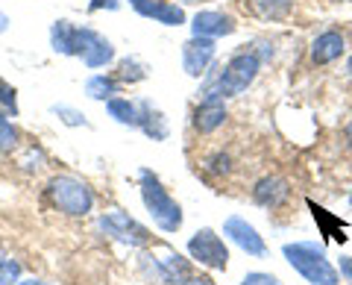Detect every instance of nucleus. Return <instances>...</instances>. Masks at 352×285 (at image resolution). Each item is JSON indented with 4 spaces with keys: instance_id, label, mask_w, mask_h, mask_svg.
I'll use <instances>...</instances> for the list:
<instances>
[{
    "instance_id": "1",
    "label": "nucleus",
    "mask_w": 352,
    "mask_h": 285,
    "mask_svg": "<svg viewBox=\"0 0 352 285\" xmlns=\"http://www.w3.org/2000/svg\"><path fill=\"white\" fill-rule=\"evenodd\" d=\"M282 256L288 265L311 285H340V273L326 256V247L317 241H291L282 247Z\"/></svg>"
},
{
    "instance_id": "2",
    "label": "nucleus",
    "mask_w": 352,
    "mask_h": 285,
    "mask_svg": "<svg viewBox=\"0 0 352 285\" xmlns=\"http://www.w3.org/2000/svg\"><path fill=\"white\" fill-rule=\"evenodd\" d=\"M138 189H141V203H144L147 215L153 218V224H156L162 233H179L182 229V206L173 200L170 191L162 185V180L156 177L153 171H138Z\"/></svg>"
},
{
    "instance_id": "3",
    "label": "nucleus",
    "mask_w": 352,
    "mask_h": 285,
    "mask_svg": "<svg viewBox=\"0 0 352 285\" xmlns=\"http://www.w3.org/2000/svg\"><path fill=\"white\" fill-rule=\"evenodd\" d=\"M47 197L53 203V209H59L68 218H85L94 209V194L91 189L80 180L71 177V173H59L47 182Z\"/></svg>"
},
{
    "instance_id": "4",
    "label": "nucleus",
    "mask_w": 352,
    "mask_h": 285,
    "mask_svg": "<svg viewBox=\"0 0 352 285\" xmlns=\"http://www.w3.org/2000/svg\"><path fill=\"white\" fill-rule=\"evenodd\" d=\"M97 229L103 235H109L118 244H126V247H144L150 244V233L147 226H141L135 218H129L124 209H109L97 218Z\"/></svg>"
},
{
    "instance_id": "5",
    "label": "nucleus",
    "mask_w": 352,
    "mask_h": 285,
    "mask_svg": "<svg viewBox=\"0 0 352 285\" xmlns=\"http://www.w3.org/2000/svg\"><path fill=\"white\" fill-rule=\"evenodd\" d=\"M74 56L82 59L85 68H106L115 62V45L106 36H100L91 27H76V39H74Z\"/></svg>"
},
{
    "instance_id": "6",
    "label": "nucleus",
    "mask_w": 352,
    "mask_h": 285,
    "mask_svg": "<svg viewBox=\"0 0 352 285\" xmlns=\"http://www.w3.org/2000/svg\"><path fill=\"white\" fill-rule=\"evenodd\" d=\"M188 256L194 262H200L208 271H226L229 268V247L226 241L220 238L214 229H197V233L188 238Z\"/></svg>"
},
{
    "instance_id": "7",
    "label": "nucleus",
    "mask_w": 352,
    "mask_h": 285,
    "mask_svg": "<svg viewBox=\"0 0 352 285\" xmlns=\"http://www.w3.org/2000/svg\"><path fill=\"white\" fill-rule=\"evenodd\" d=\"M144 268L153 273V279L164 282V285H182L191 277L188 259H182L179 253H173V250H164L162 256H156V253L144 256Z\"/></svg>"
},
{
    "instance_id": "8",
    "label": "nucleus",
    "mask_w": 352,
    "mask_h": 285,
    "mask_svg": "<svg viewBox=\"0 0 352 285\" xmlns=\"http://www.w3.org/2000/svg\"><path fill=\"white\" fill-rule=\"evenodd\" d=\"M223 235L232 241L235 247H241L247 256H267V244H264V238L258 235V229L252 226L247 218H241V215H229L226 221H223Z\"/></svg>"
},
{
    "instance_id": "9",
    "label": "nucleus",
    "mask_w": 352,
    "mask_h": 285,
    "mask_svg": "<svg viewBox=\"0 0 352 285\" xmlns=\"http://www.w3.org/2000/svg\"><path fill=\"white\" fill-rule=\"evenodd\" d=\"M217 53V41L214 39H203V36H191L182 45V71L194 76V80H203V74L212 68Z\"/></svg>"
},
{
    "instance_id": "10",
    "label": "nucleus",
    "mask_w": 352,
    "mask_h": 285,
    "mask_svg": "<svg viewBox=\"0 0 352 285\" xmlns=\"http://www.w3.org/2000/svg\"><path fill=\"white\" fill-rule=\"evenodd\" d=\"M129 6L135 9L141 18H150L156 24L164 27H182L185 21V9L179 3H170V0H129Z\"/></svg>"
},
{
    "instance_id": "11",
    "label": "nucleus",
    "mask_w": 352,
    "mask_h": 285,
    "mask_svg": "<svg viewBox=\"0 0 352 285\" xmlns=\"http://www.w3.org/2000/svg\"><path fill=\"white\" fill-rule=\"evenodd\" d=\"M235 18L226 12H217V9H203L191 18V36H203V39H223L235 32Z\"/></svg>"
},
{
    "instance_id": "12",
    "label": "nucleus",
    "mask_w": 352,
    "mask_h": 285,
    "mask_svg": "<svg viewBox=\"0 0 352 285\" xmlns=\"http://www.w3.org/2000/svg\"><path fill=\"white\" fill-rule=\"evenodd\" d=\"M291 197V185L282 177H261L256 185H252V200L264 209H279V206L288 203Z\"/></svg>"
},
{
    "instance_id": "13",
    "label": "nucleus",
    "mask_w": 352,
    "mask_h": 285,
    "mask_svg": "<svg viewBox=\"0 0 352 285\" xmlns=\"http://www.w3.org/2000/svg\"><path fill=\"white\" fill-rule=\"evenodd\" d=\"M346 53V39L338 30H323L311 41V62L314 65H332Z\"/></svg>"
},
{
    "instance_id": "14",
    "label": "nucleus",
    "mask_w": 352,
    "mask_h": 285,
    "mask_svg": "<svg viewBox=\"0 0 352 285\" xmlns=\"http://www.w3.org/2000/svg\"><path fill=\"white\" fill-rule=\"evenodd\" d=\"M229 118V109L223 101H200V106L194 109V129L200 136H212L214 129H220Z\"/></svg>"
},
{
    "instance_id": "15",
    "label": "nucleus",
    "mask_w": 352,
    "mask_h": 285,
    "mask_svg": "<svg viewBox=\"0 0 352 285\" xmlns=\"http://www.w3.org/2000/svg\"><path fill=\"white\" fill-rule=\"evenodd\" d=\"M138 129L144 136H150L153 141H164L168 138V118H164L150 101L138 103Z\"/></svg>"
},
{
    "instance_id": "16",
    "label": "nucleus",
    "mask_w": 352,
    "mask_h": 285,
    "mask_svg": "<svg viewBox=\"0 0 352 285\" xmlns=\"http://www.w3.org/2000/svg\"><path fill=\"white\" fill-rule=\"evenodd\" d=\"M247 6L261 21H285L294 12V0H247Z\"/></svg>"
},
{
    "instance_id": "17",
    "label": "nucleus",
    "mask_w": 352,
    "mask_h": 285,
    "mask_svg": "<svg viewBox=\"0 0 352 285\" xmlns=\"http://www.w3.org/2000/svg\"><path fill=\"white\" fill-rule=\"evenodd\" d=\"M74 39H76V24H71L68 18H62L50 27V48L62 53V56H74Z\"/></svg>"
},
{
    "instance_id": "18",
    "label": "nucleus",
    "mask_w": 352,
    "mask_h": 285,
    "mask_svg": "<svg viewBox=\"0 0 352 285\" xmlns=\"http://www.w3.org/2000/svg\"><path fill=\"white\" fill-rule=\"evenodd\" d=\"M106 112L112 115L118 124L138 129V103H132L129 97H118V94L109 97V101H106Z\"/></svg>"
},
{
    "instance_id": "19",
    "label": "nucleus",
    "mask_w": 352,
    "mask_h": 285,
    "mask_svg": "<svg viewBox=\"0 0 352 285\" xmlns=\"http://www.w3.org/2000/svg\"><path fill=\"white\" fill-rule=\"evenodd\" d=\"M120 89V83H118V76L112 74H91L85 80V94L91 97V101H109V97H115Z\"/></svg>"
},
{
    "instance_id": "20",
    "label": "nucleus",
    "mask_w": 352,
    "mask_h": 285,
    "mask_svg": "<svg viewBox=\"0 0 352 285\" xmlns=\"http://www.w3.org/2000/svg\"><path fill=\"white\" fill-rule=\"evenodd\" d=\"M147 65L141 62L138 56H126V59H120L118 62V83H129V85H135L141 80H147Z\"/></svg>"
},
{
    "instance_id": "21",
    "label": "nucleus",
    "mask_w": 352,
    "mask_h": 285,
    "mask_svg": "<svg viewBox=\"0 0 352 285\" xmlns=\"http://www.w3.org/2000/svg\"><path fill=\"white\" fill-rule=\"evenodd\" d=\"M18 129H15V124L9 120L3 112H0V156H6V153H12L15 147H18Z\"/></svg>"
},
{
    "instance_id": "22",
    "label": "nucleus",
    "mask_w": 352,
    "mask_h": 285,
    "mask_svg": "<svg viewBox=\"0 0 352 285\" xmlns=\"http://www.w3.org/2000/svg\"><path fill=\"white\" fill-rule=\"evenodd\" d=\"M21 282V262L15 259H0V285H18Z\"/></svg>"
},
{
    "instance_id": "23",
    "label": "nucleus",
    "mask_w": 352,
    "mask_h": 285,
    "mask_svg": "<svg viewBox=\"0 0 352 285\" xmlns=\"http://www.w3.org/2000/svg\"><path fill=\"white\" fill-rule=\"evenodd\" d=\"M53 115H59V120L62 124H68V127H88L85 115L80 112V109H74V106H53Z\"/></svg>"
},
{
    "instance_id": "24",
    "label": "nucleus",
    "mask_w": 352,
    "mask_h": 285,
    "mask_svg": "<svg viewBox=\"0 0 352 285\" xmlns=\"http://www.w3.org/2000/svg\"><path fill=\"white\" fill-rule=\"evenodd\" d=\"M0 106H3L6 112L18 115V92L3 80V76H0Z\"/></svg>"
},
{
    "instance_id": "25",
    "label": "nucleus",
    "mask_w": 352,
    "mask_h": 285,
    "mask_svg": "<svg viewBox=\"0 0 352 285\" xmlns=\"http://www.w3.org/2000/svg\"><path fill=\"white\" fill-rule=\"evenodd\" d=\"M241 285H282L273 273H264V271H250L244 279H241Z\"/></svg>"
},
{
    "instance_id": "26",
    "label": "nucleus",
    "mask_w": 352,
    "mask_h": 285,
    "mask_svg": "<svg viewBox=\"0 0 352 285\" xmlns=\"http://www.w3.org/2000/svg\"><path fill=\"white\" fill-rule=\"evenodd\" d=\"M208 165H212L214 173H229V171H232V162H229V156H223V153H217Z\"/></svg>"
},
{
    "instance_id": "27",
    "label": "nucleus",
    "mask_w": 352,
    "mask_h": 285,
    "mask_svg": "<svg viewBox=\"0 0 352 285\" xmlns=\"http://www.w3.org/2000/svg\"><path fill=\"white\" fill-rule=\"evenodd\" d=\"M120 6V0H88V12H100V9H118Z\"/></svg>"
},
{
    "instance_id": "28",
    "label": "nucleus",
    "mask_w": 352,
    "mask_h": 285,
    "mask_svg": "<svg viewBox=\"0 0 352 285\" xmlns=\"http://www.w3.org/2000/svg\"><path fill=\"white\" fill-rule=\"evenodd\" d=\"M335 268H338V273H340V277H344L346 282H352V256H340Z\"/></svg>"
},
{
    "instance_id": "29",
    "label": "nucleus",
    "mask_w": 352,
    "mask_h": 285,
    "mask_svg": "<svg viewBox=\"0 0 352 285\" xmlns=\"http://www.w3.org/2000/svg\"><path fill=\"white\" fill-rule=\"evenodd\" d=\"M182 285H217V282H212V279H208V277H194V273H191V277H188V279H185Z\"/></svg>"
},
{
    "instance_id": "30",
    "label": "nucleus",
    "mask_w": 352,
    "mask_h": 285,
    "mask_svg": "<svg viewBox=\"0 0 352 285\" xmlns=\"http://www.w3.org/2000/svg\"><path fill=\"white\" fill-rule=\"evenodd\" d=\"M9 24H12V21H9V15L3 12V9H0V32H6V30H9Z\"/></svg>"
},
{
    "instance_id": "31",
    "label": "nucleus",
    "mask_w": 352,
    "mask_h": 285,
    "mask_svg": "<svg viewBox=\"0 0 352 285\" xmlns=\"http://www.w3.org/2000/svg\"><path fill=\"white\" fill-rule=\"evenodd\" d=\"M18 285H50V282H44V279H21Z\"/></svg>"
},
{
    "instance_id": "32",
    "label": "nucleus",
    "mask_w": 352,
    "mask_h": 285,
    "mask_svg": "<svg viewBox=\"0 0 352 285\" xmlns=\"http://www.w3.org/2000/svg\"><path fill=\"white\" fill-rule=\"evenodd\" d=\"M346 141H349V147H352V120L346 124Z\"/></svg>"
},
{
    "instance_id": "33",
    "label": "nucleus",
    "mask_w": 352,
    "mask_h": 285,
    "mask_svg": "<svg viewBox=\"0 0 352 285\" xmlns=\"http://www.w3.org/2000/svg\"><path fill=\"white\" fill-rule=\"evenodd\" d=\"M0 259H6V244L3 241H0Z\"/></svg>"
},
{
    "instance_id": "34",
    "label": "nucleus",
    "mask_w": 352,
    "mask_h": 285,
    "mask_svg": "<svg viewBox=\"0 0 352 285\" xmlns=\"http://www.w3.org/2000/svg\"><path fill=\"white\" fill-rule=\"evenodd\" d=\"M346 74L352 76V56H349V62H346Z\"/></svg>"
},
{
    "instance_id": "35",
    "label": "nucleus",
    "mask_w": 352,
    "mask_h": 285,
    "mask_svg": "<svg viewBox=\"0 0 352 285\" xmlns=\"http://www.w3.org/2000/svg\"><path fill=\"white\" fill-rule=\"evenodd\" d=\"M185 3H197V0H185Z\"/></svg>"
},
{
    "instance_id": "36",
    "label": "nucleus",
    "mask_w": 352,
    "mask_h": 285,
    "mask_svg": "<svg viewBox=\"0 0 352 285\" xmlns=\"http://www.w3.org/2000/svg\"><path fill=\"white\" fill-rule=\"evenodd\" d=\"M349 206H352V191H349Z\"/></svg>"
}]
</instances>
